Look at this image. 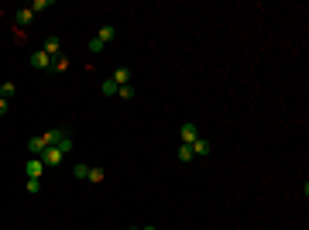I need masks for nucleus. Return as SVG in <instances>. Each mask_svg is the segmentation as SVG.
I'll return each mask as SVG.
<instances>
[{
	"mask_svg": "<svg viewBox=\"0 0 309 230\" xmlns=\"http://www.w3.org/2000/svg\"><path fill=\"white\" fill-rule=\"evenodd\" d=\"M41 162H45V169H58V165L65 162V151H62V144H52V148H45V151H41Z\"/></svg>",
	"mask_w": 309,
	"mask_h": 230,
	"instance_id": "obj_1",
	"label": "nucleus"
},
{
	"mask_svg": "<svg viewBox=\"0 0 309 230\" xmlns=\"http://www.w3.org/2000/svg\"><path fill=\"white\" fill-rule=\"evenodd\" d=\"M14 24H18V31L21 28H31V24H35V11H31V7L18 11V14H14Z\"/></svg>",
	"mask_w": 309,
	"mask_h": 230,
	"instance_id": "obj_2",
	"label": "nucleus"
},
{
	"mask_svg": "<svg viewBox=\"0 0 309 230\" xmlns=\"http://www.w3.org/2000/svg\"><path fill=\"white\" fill-rule=\"evenodd\" d=\"M31 69H38V72H45V69H52V58L45 55V52H31Z\"/></svg>",
	"mask_w": 309,
	"mask_h": 230,
	"instance_id": "obj_3",
	"label": "nucleus"
},
{
	"mask_svg": "<svg viewBox=\"0 0 309 230\" xmlns=\"http://www.w3.org/2000/svg\"><path fill=\"white\" fill-rule=\"evenodd\" d=\"M41 52H45L48 58H58V55H62V41H58V38H45Z\"/></svg>",
	"mask_w": 309,
	"mask_h": 230,
	"instance_id": "obj_4",
	"label": "nucleus"
},
{
	"mask_svg": "<svg viewBox=\"0 0 309 230\" xmlns=\"http://www.w3.org/2000/svg\"><path fill=\"white\" fill-rule=\"evenodd\" d=\"M41 172H45V162L28 155V179H41Z\"/></svg>",
	"mask_w": 309,
	"mask_h": 230,
	"instance_id": "obj_5",
	"label": "nucleus"
},
{
	"mask_svg": "<svg viewBox=\"0 0 309 230\" xmlns=\"http://www.w3.org/2000/svg\"><path fill=\"white\" fill-rule=\"evenodd\" d=\"M210 151H213V144L206 141V137H196V141H193V155H196V158H206Z\"/></svg>",
	"mask_w": 309,
	"mask_h": 230,
	"instance_id": "obj_6",
	"label": "nucleus"
},
{
	"mask_svg": "<svg viewBox=\"0 0 309 230\" xmlns=\"http://www.w3.org/2000/svg\"><path fill=\"white\" fill-rule=\"evenodd\" d=\"M110 79H114L117 86H131V69H127V65H120V69H117Z\"/></svg>",
	"mask_w": 309,
	"mask_h": 230,
	"instance_id": "obj_7",
	"label": "nucleus"
},
{
	"mask_svg": "<svg viewBox=\"0 0 309 230\" xmlns=\"http://www.w3.org/2000/svg\"><path fill=\"white\" fill-rule=\"evenodd\" d=\"M196 137H199V127L196 124H182V144H193Z\"/></svg>",
	"mask_w": 309,
	"mask_h": 230,
	"instance_id": "obj_8",
	"label": "nucleus"
},
{
	"mask_svg": "<svg viewBox=\"0 0 309 230\" xmlns=\"http://www.w3.org/2000/svg\"><path fill=\"white\" fill-rule=\"evenodd\" d=\"M175 158H179L182 165H189V162L196 158V155H193V144H179V151H175Z\"/></svg>",
	"mask_w": 309,
	"mask_h": 230,
	"instance_id": "obj_9",
	"label": "nucleus"
},
{
	"mask_svg": "<svg viewBox=\"0 0 309 230\" xmlns=\"http://www.w3.org/2000/svg\"><path fill=\"white\" fill-rule=\"evenodd\" d=\"M114 38H117L114 24H103V28H100V31H97V41H103V45H107V41H114Z\"/></svg>",
	"mask_w": 309,
	"mask_h": 230,
	"instance_id": "obj_10",
	"label": "nucleus"
},
{
	"mask_svg": "<svg viewBox=\"0 0 309 230\" xmlns=\"http://www.w3.org/2000/svg\"><path fill=\"white\" fill-rule=\"evenodd\" d=\"M117 90H120V86H117L114 79H103V83H100V93L103 96H117Z\"/></svg>",
	"mask_w": 309,
	"mask_h": 230,
	"instance_id": "obj_11",
	"label": "nucleus"
},
{
	"mask_svg": "<svg viewBox=\"0 0 309 230\" xmlns=\"http://www.w3.org/2000/svg\"><path fill=\"white\" fill-rule=\"evenodd\" d=\"M103 179H107V172H103V169H93V165H90V175H86V182H103Z\"/></svg>",
	"mask_w": 309,
	"mask_h": 230,
	"instance_id": "obj_12",
	"label": "nucleus"
},
{
	"mask_svg": "<svg viewBox=\"0 0 309 230\" xmlns=\"http://www.w3.org/2000/svg\"><path fill=\"white\" fill-rule=\"evenodd\" d=\"M52 69H55V72H65V69H69V58H65V55L52 58Z\"/></svg>",
	"mask_w": 309,
	"mask_h": 230,
	"instance_id": "obj_13",
	"label": "nucleus"
},
{
	"mask_svg": "<svg viewBox=\"0 0 309 230\" xmlns=\"http://www.w3.org/2000/svg\"><path fill=\"white\" fill-rule=\"evenodd\" d=\"M14 93H18V86H14V83H4V86H0V96H4V100H11Z\"/></svg>",
	"mask_w": 309,
	"mask_h": 230,
	"instance_id": "obj_14",
	"label": "nucleus"
},
{
	"mask_svg": "<svg viewBox=\"0 0 309 230\" xmlns=\"http://www.w3.org/2000/svg\"><path fill=\"white\" fill-rule=\"evenodd\" d=\"M72 175H76L79 182H83V179H86V175H90V165H83V162H79L76 169H72Z\"/></svg>",
	"mask_w": 309,
	"mask_h": 230,
	"instance_id": "obj_15",
	"label": "nucleus"
},
{
	"mask_svg": "<svg viewBox=\"0 0 309 230\" xmlns=\"http://www.w3.org/2000/svg\"><path fill=\"white\" fill-rule=\"evenodd\" d=\"M117 96H120V100H134V86H120Z\"/></svg>",
	"mask_w": 309,
	"mask_h": 230,
	"instance_id": "obj_16",
	"label": "nucleus"
},
{
	"mask_svg": "<svg viewBox=\"0 0 309 230\" xmlns=\"http://www.w3.org/2000/svg\"><path fill=\"white\" fill-rule=\"evenodd\" d=\"M28 192L38 196V192H41V179H28Z\"/></svg>",
	"mask_w": 309,
	"mask_h": 230,
	"instance_id": "obj_17",
	"label": "nucleus"
},
{
	"mask_svg": "<svg viewBox=\"0 0 309 230\" xmlns=\"http://www.w3.org/2000/svg\"><path fill=\"white\" fill-rule=\"evenodd\" d=\"M103 48H107V45H103V41H97V38L90 41V52H93V55H97V52H103Z\"/></svg>",
	"mask_w": 309,
	"mask_h": 230,
	"instance_id": "obj_18",
	"label": "nucleus"
},
{
	"mask_svg": "<svg viewBox=\"0 0 309 230\" xmlns=\"http://www.w3.org/2000/svg\"><path fill=\"white\" fill-rule=\"evenodd\" d=\"M7 114V100H4V96H0V117Z\"/></svg>",
	"mask_w": 309,
	"mask_h": 230,
	"instance_id": "obj_19",
	"label": "nucleus"
},
{
	"mask_svg": "<svg viewBox=\"0 0 309 230\" xmlns=\"http://www.w3.org/2000/svg\"><path fill=\"white\" fill-rule=\"evenodd\" d=\"M141 230H158V227H141Z\"/></svg>",
	"mask_w": 309,
	"mask_h": 230,
	"instance_id": "obj_20",
	"label": "nucleus"
},
{
	"mask_svg": "<svg viewBox=\"0 0 309 230\" xmlns=\"http://www.w3.org/2000/svg\"><path fill=\"white\" fill-rule=\"evenodd\" d=\"M131 230H141V227H131Z\"/></svg>",
	"mask_w": 309,
	"mask_h": 230,
	"instance_id": "obj_21",
	"label": "nucleus"
}]
</instances>
